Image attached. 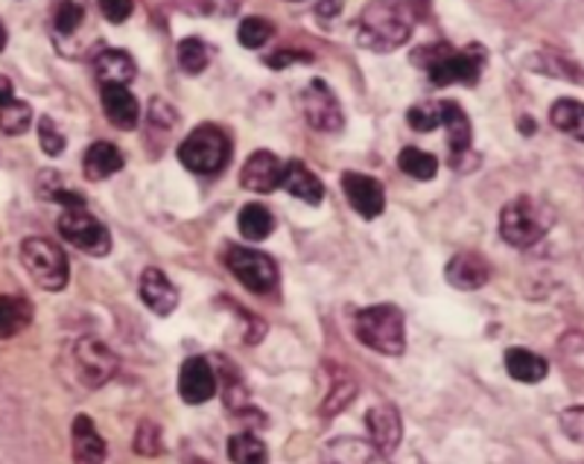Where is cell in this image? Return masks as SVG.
<instances>
[{"instance_id":"17","label":"cell","mask_w":584,"mask_h":464,"mask_svg":"<svg viewBox=\"0 0 584 464\" xmlns=\"http://www.w3.org/2000/svg\"><path fill=\"white\" fill-rule=\"evenodd\" d=\"M73 464H103L109 456L103 435L96 433L89 415L73 417Z\"/></svg>"},{"instance_id":"40","label":"cell","mask_w":584,"mask_h":464,"mask_svg":"<svg viewBox=\"0 0 584 464\" xmlns=\"http://www.w3.org/2000/svg\"><path fill=\"white\" fill-rule=\"evenodd\" d=\"M289 62H310V56H307V53H289V50H284V53H275V56L269 59L273 68H284V64Z\"/></svg>"},{"instance_id":"9","label":"cell","mask_w":584,"mask_h":464,"mask_svg":"<svg viewBox=\"0 0 584 464\" xmlns=\"http://www.w3.org/2000/svg\"><path fill=\"white\" fill-rule=\"evenodd\" d=\"M73 357H76L80 380L89 385V389H100V385L109 383V380L117 374V365H121L112 348L94 337L80 339L76 348H73Z\"/></svg>"},{"instance_id":"2","label":"cell","mask_w":584,"mask_h":464,"mask_svg":"<svg viewBox=\"0 0 584 464\" xmlns=\"http://www.w3.org/2000/svg\"><path fill=\"white\" fill-rule=\"evenodd\" d=\"M553 208L532 196H518L500 210V237L514 248L535 246L553 228Z\"/></svg>"},{"instance_id":"10","label":"cell","mask_w":584,"mask_h":464,"mask_svg":"<svg viewBox=\"0 0 584 464\" xmlns=\"http://www.w3.org/2000/svg\"><path fill=\"white\" fill-rule=\"evenodd\" d=\"M301 109L313 128L319 132H339L342 128V109H339L337 94L328 89V82L313 80L301 94Z\"/></svg>"},{"instance_id":"38","label":"cell","mask_w":584,"mask_h":464,"mask_svg":"<svg viewBox=\"0 0 584 464\" xmlns=\"http://www.w3.org/2000/svg\"><path fill=\"white\" fill-rule=\"evenodd\" d=\"M561 430L567 435L570 441L576 444H584V406H570L561 412Z\"/></svg>"},{"instance_id":"39","label":"cell","mask_w":584,"mask_h":464,"mask_svg":"<svg viewBox=\"0 0 584 464\" xmlns=\"http://www.w3.org/2000/svg\"><path fill=\"white\" fill-rule=\"evenodd\" d=\"M100 9H103V16L109 18L112 24H123V21L132 16L135 0H100Z\"/></svg>"},{"instance_id":"4","label":"cell","mask_w":584,"mask_h":464,"mask_svg":"<svg viewBox=\"0 0 584 464\" xmlns=\"http://www.w3.org/2000/svg\"><path fill=\"white\" fill-rule=\"evenodd\" d=\"M418 64H424L432 85H473L482 73V53L477 48L453 50L448 44H436L418 53Z\"/></svg>"},{"instance_id":"27","label":"cell","mask_w":584,"mask_h":464,"mask_svg":"<svg viewBox=\"0 0 584 464\" xmlns=\"http://www.w3.org/2000/svg\"><path fill=\"white\" fill-rule=\"evenodd\" d=\"M550 121H553V126L559 128V132L576 137V141L584 144V103L567 100V96H564V100H555L553 109H550Z\"/></svg>"},{"instance_id":"21","label":"cell","mask_w":584,"mask_h":464,"mask_svg":"<svg viewBox=\"0 0 584 464\" xmlns=\"http://www.w3.org/2000/svg\"><path fill=\"white\" fill-rule=\"evenodd\" d=\"M280 187H284L289 196L307 202V205H319V202L325 199V185H321L319 178L313 176L310 169H307L301 161H289V164H284V178H280Z\"/></svg>"},{"instance_id":"31","label":"cell","mask_w":584,"mask_h":464,"mask_svg":"<svg viewBox=\"0 0 584 464\" xmlns=\"http://www.w3.org/2000/svg\"><path fill=\"white\" fill-rule=\"evenodd\" d=\"M398 167L400 173H407V176L418 178V182H430L439 173V161H436V155L418 149V146H407V149H400Z\"/></svg>"},{"instance_id":"33","label":"cell","mask_w":584,"mask_h":464,"mask_svg":"<svg viewBox=\"0 0 584 464\" xmlns=\"http://www.w3.org/2000/svg\"><path fill=\"white\" fill-rule=\"evenodd\" d=\"M354 394H357L354 377L339 371V374L334 377V385H330V394L328 401H325V406H321V412H325V415H337V412H342V409L354 401Z\"/></svg>"},{"instance_id":"16","label":"cell","mask_w":584,"mask_h":464,"mask_svg":"<svg viewBox=\"0 0 584 464\" xmlns=\"http://www.w3.org/2000/svg\"><path fill=\"white\" fill-rule=\"evenodd\" d=\"M491 278V266L482 255H473V251H462L448 264V283L464 292H473V289L485 287Z\"/></svg>"},{"instance_id":"15","label":"cell","mask_w":584,"mask_h":464,"mask_svg":"<svg viewBox=\"0 0 584 464\" xmlns=\"http://www.w3.org/2000/svg\"><path fill=\"white\" fill-rule=\"evenodd\" d=\"M366 426H369V441L380 450V453L389 456V453L398 450L403 426H400V412L392 406V403L371 406L369 415H366Z\"/></svg>"},{"instance_id":"22","label":"cell","mask_w":584,"mask_h":464,"mask_svg":"<svg viewBox=\"0 0 584 464\" xmlns=\"http://www.w3.org/2000/svg\"><path fill=\"white\" fill-rule=\"evenodd\" d=\"M94 73L100 85H129L135 80V59L123 53V50H103L94 59Z\"/></svg>"},{"instance_id":"12","label":"cell","mask_w":584,"mask_h":464,"mask_svg":"<svg viewBox=\"0 0 584 464\" xmlns=\"http://www.w3.org/2000/svg\"><path fill=\"white\" fill-rule=\"evenodd\" d=\"M342 190L351 202V208L366 219H377L386 208V193L383 185L371 176L362 173H345L342 176Z\"/></svg>"},{"instance_id":"7","label":"cell","mask_w":584,"mask_h":464,"mask_svg":"<svg viewBox=\"0 0 584 464\" xmlns=\"http://www.w3.org/2000/svg\"><path fill=\"white\" fill-rule=\"evenodd\" d=\"M225 266L232 269L234 278L240 280L243 287L257 292V296H269L275 283H278V266H275V260L266 257L264 251H255V248L228 246Z\"/></svg>"},{"instance_id":"8","label":"cell","mask_w":584,"mask_h":464,"mask_svg":"<svg viewBox=\"0 0 584 464\" xmlns=\"http://www.w3.org/2000/svg\"><path fill=\"white\" fill-rule=\"evenodd\" d=\"M59 234L85 255L103 257L112 251V237L105 225H100V219L91 217L85 208H64L59 214Z\"/></svg>"},{"instance_id":"25","label":"cell","mask_w":584,"mask_h":464,"mask_svg":"<svg viewBox=\"0 0 584 464\" xmlns=\"http://www.w3.org/2000/svg\"><path fill=\"white\" fill-rule=\"evenodd\" d=\"M441 105V126L448 128V144L453 149V161L459 155L468 153V146H471V121H468V114L459 103H450L444 100Z\"/></svg>"},{"instance_id":"23","label":"cell","mask_w":584,"mask_h":464,"mask_svg":"<svg viewBox=\"0 0 584 464\" xmlns=\"http://www.w3.org/2000/svg\"><path fill=\"white\" fill-rule=\"evenodd\" d=\"M505 371L512 380L518 383H541L546 374H550V362L544 357H537L535 351H526V348H509L505 351Z\"/></svg>"},{"instance_id":"29","label":"cell","mask_w":584,"mask_h":464,"mask_svg":"<svg viewBox=\"0 0 584 464\" xmlns=\"http://www.w3.org/2000/svg\"><path fill=\"white\" fill-rule=\"evenodd\" d=\"M237 225H240V234L246 237V240L252 243H260L266 240L269 234L275 231V219L273 214L264 208V205H246V208L240 210V217H237Z\"/></svg>"},{"instance_id":"18","label":"cell","mask_w":584,"mask_h":464,"mask_svg":"<svg viewBox=\"0 0 584 464\" xmlns=\"http://www.w3.org/2000/svg\"><path fill=\"white\" fill-rule=\"evenodd\" d=\"M103 112L109 123L117 128H135L141 121V105H137L135 94H129L126 85H103Z\"/></svg>"},{"instance_id":"34","label":"cell","mask_w":584,"mask_h":464,"mask_svg":"<svg viewBox=\"0 0 584 464\" xmlns=\"http://www.w3.org/2000/svg\"><path fill=\"white\" fill-rule=\"evenodd\" d=\"M237 39H240L243 48L248 50L264 48L266 41L273 39V24L264 21V18H246L240 24V30H237Z\"/></svg>"},{"instance_id":"36","label":"cell","mask_w":584,"mask_h":464,"mask_svg":"<svg viewBox=\"0 0 584 464\" xmlns=\"http://www.w3.org/2000/svg\"><path fill=\"white\" fill-rule=\"evenodd\" d=\"M135 450L141 453V456H158L161 450H164L158 424H153V421H141L137 435H135Z\"/></svg>"},{"instance_id":"13","label":"cell","mask_w":584,"mask_h":464,"mask_svg":"<svg viewBox=\"0 0 584 464\" xmlns=\"http://www.w3.org/2000/svg\"><path fill=\"white\" fill-rule=\"evenodd\" d=\"M321 464H392L386 453L366 439H354V435H342V439L328 441L321 447Z\"/></svg>"},{"instance_id":"19","label":"cell","mask_w":584,"mask_h":464,"mask_svg":"<svg viewBox=\"0 0 584 464\" xmlns=\"http://www.w3.org/2000/svg\"><path fill=\"white\" fill-rule=\"evenodd\" d=\"M141 298L158 316H170L178 307V289L170 283V278L161 269H146L141 275Z\"/></svg>"},{"instance_id":"41","label":"cell","mask_w":584,"mask_h":464,"mask_svg":"<svg viewBox=\"0 0 584 464\" xmlns=\"http://www.w3.org/2000/svg\"><path fill=\"white\" fill-rule=\"evenodd\" d=\"M316 12H319V16H325V18L339 16V12H342V3H339V0H325V3H319V7H316Z\"/></svg>"},{"instance_id":"26","label":"cell","mask_w":584,"mask_h":464,"mask_svg":"<svg viewBox=\"0 0 584 464\" xmlns=\"http://www.w3.org/2000/svg\"><path fill=\"white\" fill-rule=\"evenodd\" d=\"M32 321V305L21 296H0V339L24 333Z\"/></svg>"},{"instance_id":"14","label":"cell","mask_w":584,"mask_h":464,"mask_svg":"<svg viewBox=\"0 0 584 464\" xmlns=\"http://www.w3.org/2000/svg\"><path fill=\"white\" fill-rule=\"evenodd\" d=\"M280 178H284V161L275 153H255L246 161V167L240 173V185L252 193H273L280 187Z\"/></svg>"},{"instance_id":"3","label":"cell","mask_w":584,"mask_h":464,"mask_svg":"<svg viewBox=\"0 0 584 464\" xmlns=\"http://www.w3.org/2000/svg\"><path fill=\"white\" fill-rule=\"evenodd\" d=\"M354 333L366 348L386 357H400L407 351V328H403V312L392 305H375L357 312Z\"/></svg>"},{"instance_id":"5","label":"cell","mask_w":584,"mask_h":464,"mask_svg":"<svg viewBox=\"0 0 584 464\" xmlns=\"http://www.w3.org/2000/svg\"><path fill=\"white\" fill-rule=\"evenodd\" d=\"M178 161L193 173H199V176H214L232 161V141H228L223 128L205 123V126L193 128L191 135L182 141Z\"/></svg>"},{"instance_id":"35","label":"cell","mask_w":584,"mask_h":464,"mask_svg":"<svg viewBox=\"0 0 584 464\" xmlns=\"http://www.w3.org/2000/svg\"><path fill=\"white\" fill-rule=\"evenodd\" d=\"M407 121L416 132H432V128L441 126V105L439 103L412 105L407 112Z\"/></svg>"},{"instance_id":"20","label":"cell","mask_w":584,"mask_h":464,"mask_svg":"<svg viewBox=\"0 0 584 464\" xmlns=\"http://www.w3.org/2000/svg\"><path fill=\"white\" fill-rule=\"evenodd\" d=\"M30 126L32 109L24 100H18L12 82L0 76V128H3V135H24Z\"/></svg>"},{"instance_id":"42","label":"cell","mask_w":584,"mask_h":464,"mask_svg":"<svg viewBox=\"0 0 584 464\" xmlns=\"http://www.w3.org/2000/svg\"><path fill=\"white\" fill-rule=\"evenodd\" d=\"M7 48V27H3V21H0V50Z\"/></svg>"},{"instance_id":"24","label":"cell","mask_w":584,"mask_h":464,"mask_svg":"<svg viewBox=\"0 0 584 464\" xmlns=\"http://www.w3.org/2000/svg\"><path fill=\"white\" fill-rule=\"evenodd\" d=\"M82 167H85V176H89L91 182H103V178L114 176V173H121L123 153L114 144L96 141V144L89 146V153H85Z\"/></svg>"},{"instance_id":"6","label":"cell","mask_w":584,"mask_h":464,"mask_svg":"<svg viewBox=\"0 0 584 464\" xmlns=\"http://www.w3.org/2000/svg\"><path fill=\"white\" fill-rule=\"evenodd\" d=\"M21 264H24L30 278L35 280L41 289L59 292V289L68 287L71 264H68V255H64L57 243L44 240V237H27V240L21 243Z\"/></svg>"},{"instance_id":"37","label":"cell","mask_w":584,"mask_h":464,"mask_svg":"<svg viewBox=\"0 0 584 464\" xmlns=\"http://www.w3.org/2000/svg\"><path fill=\"white\" fill-rule=\"evenodd\" d=\"M39 144L48 155H62L64 153V135L57 128V123L50 117H39Z\"/></svg>"},{"instance_id":"30","label":"cell","mask_w":584,"mask_h":464,"mask_svg":"<svg viewBox=\"0 0 584 464\" xmlns=\"http://www.w3.org/2000/svg\"><path fill=\"white\" fill-rule=\"evenodd\" d=\"M228 458L234 464H266L269 450L255 433H237L228 439Z\"/></svg>"},{"instance_id":"28","label":"cell","mask_w":584,"mask_h":464,"mask_svg":"<svg viewBox=\"0 0 584 464\" xmlns=\"http://www.w3.org/2000/svg\"><path fill=\"white\" fill-rule=\"evenodd\" d=\"M85 21V0H53L50 9V24L57 35H73Z\"/></svg>"},{"instance_id":"1","label":"cell","mask_w":584,"mask_h":464,"mask_svg":"<svg viewBox=\"0 0 584 464\" xmlns=\"http://www.w3.org/2000/svg\"><path fill=\"white\" fill-rule=\"evenodd\" d=\"M409 35H412V16L395 0H371L357 21V41L375 53H389L407 44Z\"/></svg>"},{"instance_id":"32","label":"cell","mask_w":584,"mask_h":464,"mask_svg":"<svg viewBox=\"0 0 584 464\" xmlns=\"http://www.w3.org/2000/svg\"><path fill=\"white\" fill-rule=\"evenodd\" d=\"M211 62V50L202 39H182L178 41V64L185 73H202Z\"/></svg>"},{"instance_id":"11","label":"cell","mask_w":584,"mask_h":464,"mask_svg":"<svg viewBox=\"0 0 584 464\" xmlns=\"http://www.w3.org/2000/svg\"><path fill=\"white\" fill-rule=\"evenodd\" d=\"M178 394L191 406L208 403L216 394V374L205 357H191L178 371Z\"/></svg>"}]
</instances>
